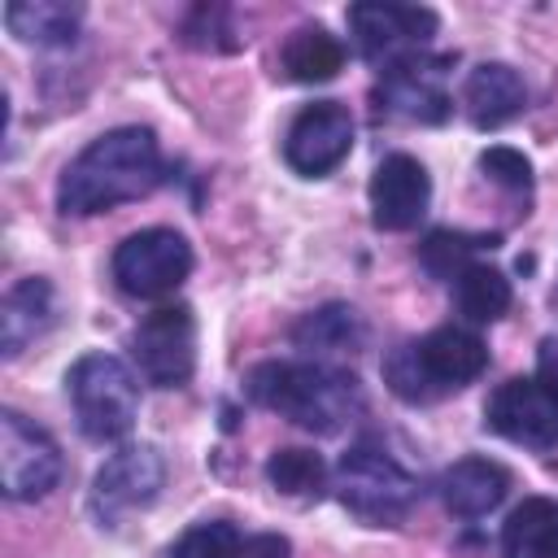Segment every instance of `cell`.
Instances as JSON below:
<instances>
[{
    "label": "cell",
    "instance_id": "obj_6",
    "mask_svg": "<svg viewBox=\"0 0 558 558\" xmlns=\"http://www.w3.org/2000/svg\"><path fill=\"white\" fill-rule=\"evenodd\" d=\"M349 31H353L362 61H371L384 74L410 57H423L440 31V17L423 4L362 0V4H349Z\"/></svg>",
    "mask_w": 558,
    "mask_h": 558
},
{
    "label": "cell",
    "instance_id": "obj_11",
    "mask_svg": "<svg viewBox=\"0 0 558 558\" xmlns=\"http://www.w3.org/2000/svg\"><path fill=\"white\" fill-rule=\"evenodd\" d=\"M453 57H410L392 70L379 74V87H375V109L384 118H401V122H445L453 100H449V87H445V74H449Z\"/></svg>",
    "mask_w": 558,
    "mask_h": 558
},
{
    "label": "cell",
    "instance_id": "obj_28",
    "mask_svg": "<svg viewBox=\"0 0 558 558\" xmlns=\"http://www.w3.org/2000/svg\"><path fill=\"white\" fill-rule=\"evenodd\" d=\"M536 379L558 397V340H541V353H536Z\"/></svg>",
    "mask_w": 558,
    "mask_h": 558
},
{
    "label": "cell",
    "instance_id": "obj_10",
    "mask_svg": "<svg viewBox=\"0 0 558 558\" xmlns=\"http://www.w3.org/2000/svg\"><path fill=\"white\" fill-rule=\"evenodd\" d=\"M131 362L157 388H179L196 371V318L187 305H157L131 331Z\"/></svg>",
    "mask_w": 558,
    "mask_h": 558
},
{
    "label": "cell",
    "instance_id": "obj_23",
    "mask_svg": "<svg viewBox=\"0 0 558 558\" xmlns=\"http://www.w3.org/2000/svg\"><path fill=\"white\" fill-rule=\"evenodd\" d=\"M484 248H497V235H471V231H449V227H440V231H427V240L418 244V262H423L427 275L453 283L462 270L475 266V257H480Z\"/></svg>",
    "mask_w": 558,
    "mask_h": 558
},
{
    "label": "cell",
    "instance_id": "obj_2",
    "mask_svg": "<svg viewBox=\"0 0 558 558\" xmlns=\"http://www.w3.org/2000/svg\"><path fill=\"white\" fill-rule=\"evenodd\" d=\"M248 401L305 427L318 436L340 432L366 410L362 384L353 371L331 366V362H257L248 371Z\"/></svg>",
    "mask_w": 558,
    "mask_h": 558
},
{
    "label": "cell",
    "instance_id": "obj_5",
    "mask_svg": "<svg viewBox=\"0 0 558 558\" xmlns=\"http://www.w3.org/2000/svg\"><path fill=\"white\" fill-rule=\"evenodd\" d=\"M65 392H70L78 432L96 445L122 440L140 418V379L113 353H83L65 371Z\"/></svg>",
    "mask_w": 558,
    "mask_h": 558
},
{
    "label": "cell",
    "instance_id": "obj_13",
    "mask_svg": "<svg viewBox=\"0 0 558 558\" xmlns=\"http://www.w3.org/2000/svg\"><path fill=\"white\" fill-rule=\"evenodd\" d=\"M349 148H353V113L340 100H314V105H305L292 118L288 135H283V161L296 174H305V179L331 174L349 157Z\"/></svg>",
    "mask_w": 558,
    "mask_h": 558
},
{
    "label": "cell",
    "instance_id": "obj_9",
    "mask_svg": "<svg viewBox=\"0 0 558 558\" xmlns=\"http://www.w3.org/2000/svg\"><path fill=\"white\" fill-rule=\"evenodd\" d=\"M61 449L57 440L17 410L0 414V493L9 501H39L61 484Z\"/></svg>",
    "mask_w": 558,
    "mask_h": 558
},
{
    "label": "cell",
    "instance_id": "obj_24",
    "mask_svg": "<svg viewBox=\"0 0 558 558\" xmlns=\"http://www.w3.org/2000/svg\"><path fill=\"white\" fill-rule=\"evenodd\" d=\"M266 480L288 497H318L327 488V466L314 449H275L266 458Z\"/></svg>",
    "mask_w": 558,
    "mask_h": 558
},
{
    "label": "cell",
    "instance_id": "obj_12",
    "mask_svg": "<svg viewBox=\"0 0 558 558\" xmlns=\"http://www.w3.org/2000/svg\"><path fill=\"white\" fill-rule=\"evenodd\" d=\"M484 427L527 449H554L558 445V397L536 375H514L493 388L484 405Z\"/></svg>",
    "mask_w": 558,
    "mask_h": 558
},
{
    "label": "cell",
    "instance_id": "obj_21",
    "mask_svg": "<svg viewBox=\"0 0 558 558\" xmlns=\"http://www.w3.org/2000/svg\"><path fill=\"white\" fill-rule=\"evenodd\" d=\"M279 65L292 83H327L344 70V44L327 26H296L279 52Z\"/></svg>",
    "mask_w": 558,
    "mask_h": 558
},
{
    "label": "cell",
    "instance_id": "obj_27",
    "mask_svg": "<svg viewBox=\"0 0 558 558\" xmlns=\"http://www.w3.org/2000/svg\"><path fill=\"white\" fill-rule=\"evenodd\" d=\"M292 545L279 532H262V536H244V558H288Z\"/></svg>",
    "mask_w": 558,
    "mask_h": 558
},
{
    "label": "cell",
    "instance_id": "obj_15",
    "mask_svg": "<svg viewBox=\"0 0 558 558\" xmlns=\"http://www.w3.org/2000/svg\"><path fill=\"white\" fill-rule=\"evenodd\" d=\"M292 344L310 357V362H331L340 366L344 357L362 353L366 349V323L353 305L344 301H331V305H318L310 314L296 318L292 327Z\"/></svg>",
    "mask_w": 558,
    "mask_h": 558
},
{
    "label": "cell",
    "instance_id": "obj_1",
    "mask_svg": "<svg viewBox=\"0 0 558 558\" xmlns=\"http://www.w3.org/2000/svg\"><path fill=\"white\" fill-rule=\"evenodd\" d=\"M161 144L148 126H113L96 135L57 179V209L92 218L148 196L161 183Z\"/></svg>",
    "mask_w": 558,
    "mask_h": 558
},
{
    "label": "cell",
    "instance_id": "obj_17",
    "mask_svg": "<svg viewBox=\"0 0 558 558\" xmlns=\"http://www.w3.org/2000/svg\"><path fill=\"white\" fill-rule=\"evenodd\" d=\"M510 493V471L493 458H458L440 475V501L453 519H484Z\"/></svg>",
    "mask_w": 558,
    "mask_h": 558
},
{
    "label": "cell",
    "instance_id": "obj_16",
    "mask_svg": "<svg viewBox=\"0 0 558 558\" xmlns=\"http://www.w3.org/2000/svg\"><path fill=\"white\" fill-rule=\"evenodd\" d=\"M523 105H527V87H523L519 70L506 61H484L462 83V109L480 131L506 126L510 118L523 113Z\"/></svg>",
    "mask_w": 558,
    "mask_h": 558
},
{
    "label": "cell",
    "instance_id": "obj_3",
    "mask_svg": "<svg viewBox=\"0 0 558 558\" xmlns=\"http://www.w3.org/2000/svg\"><path fill=\"white\" fill-rule=\"evenodd\" d=\"M488 366V349L471 327H432L423 340H405L384 357V384L410 401V405H427L440 401L458 388H466L471 379H480Z\"/></svg>",
    "mask_w": 558,
    "mask_h": 558
},
{
    "label": "cell",
    "instance_id": "obj_18",
    "mask_svg": "<svg viewBox=\"0 0 558 558\" xmlns=\"http://www.w3.org/2000/svg\"><path fill=\"white\" fill-rule=\"evenodd\" d=\"M52 323V283L44 275L17 279L0 301V349L4 357H17L35 336H44Z\"/></svg>",
    "mask_w": 558,
    "mask_h": 558
},
{
    "label": "cell",
    "instance_id": "obj_19",
    "mask_svg": "<svg viewBox=\"0 0 558 558\" xmlns=\"http://www.w3.org/2000/svg\"><path fill=\"white\" fill-rule=\"evenodd\" d=\"M501 558H558V501L523 497L501 523Z\"/></svg>",
    "mask_w": 558,
    "mask_h": 558
},
{
    "label": "cell",
    "instance_id": "obj_25",
    "mask_svg": "<svg viewBox=\"0 0 558 558\" xmlns=\"http://www.w3.org/2000/svg\"><path fill=\"white\" fill-rule=\"evenodd\" d=\"M166 558H244V536L227 519H205V523H192L170 545Z\"/></svg>",
    "mask_w": 558,
    "mask_h": 558
},
{
    "label": "cell",
    "instance_id": "obj_7",
    "mask_svg": "<svg viewBox=\"0 0 558 558\" xmlns=\"http://www.w3.org/2000/svg\"><path fill=\"white\" fill-rule=\"evenodd\" d=\"M192 275V244L170 227H144L113 248V283L135 301H166Z\"/></svg>",
    "mask_w": 558,
    "mask_h": 558
},
{
    "label": "cell",
    "instance_id": "obj_4",
    "mask_svg": "<svg viewBox=\"0 0 558 558\" xmlns=\"http://www.w3.org/2000/svg\"><path fill=\"white\" fill-rule=\"evenodd\" d=\"M336 497L340 506L371 527L401 523L418 501V480L371 436L353 440L336 462Z\"/></svg>",
    "mask_w": 558,
    "mask_h": 558
},
{
    "label": "cell",
    "instance_id": "obj_20",
    "mask_svg": "<svg viewBox=\"0 0 558 558\" xmlns=\"http://www.w3.org/2000/svg\"><path fill=\"white\" fill-rule=\"evenodd\" d=\"M78 22H83V9L78 4H61V0H9L4 4L9 35H17L22 44H35V48L74 44Z\"/></svg>",
    "mask_w": 558,
    "mask_h": 558
},
{
    "label": "cell",
    "instance_id": "obj_22",
    "mask_svg": "<svg viewBox=\"0 0 558 558\" xmlns=\"http://www.w3.org/2000/svg\"><path fill=\"white\" fill-rule=\"evenodd\" d=\"M514 292H510V279L497 270V266H484L475 262L471 270H462L453 279V305L466 323H497L506 310H510Z\"/></svg>",
    "mask_w": 558,
    "mask_h": 558
},
{
    "label": "cell",
    "instance_id": "obj_26",
    "mask_svg": "<svg viewBox=\"0 0 558 558\" xmlns=\"http://www.w3.org/2000/svg\"><path fill=\"white\" fill-rule=\"evenodd\" d=\"M480 170L506 187V192H527L532 187V161L519 153V148H506V144H493L480 153Z\"/></svg>",
    "mask_w": 558,
    "mask_h": 558
},
{
    "label": "cell",
    "instance_id": "obj_14",
    "mask_svg": "<svg viewBox=\"0 0 558 558\" xmlns=\"http://www.w3.org/2000/svg\"><path fill=\"white\" fill-rule=\"evenodd\" d=\"M371 222L379 231H410L418 227V218L427 214V201H432V179L423 170L418 157L410 153H388L375 174H371Z\"/></svg>",
    "mask_w": 558,
    "mask_h": 558
},
{
    "label": "cell",
    "instance_id": "obj_8",
    "mask_svg": "<svg viewBox=\"0 0 558 558\" xmlns=\"http://www.w3.org/2000/svg\"><path fill=\"white\" fill-rule=\"evenodd\" d=\"M166 484V458L157 445H122L109 453L92 480V514L100 527H118L135 510H148Z\"/></svg>",
    "mask_w": 558,
    "mask_h": 558
}]
</instances>
